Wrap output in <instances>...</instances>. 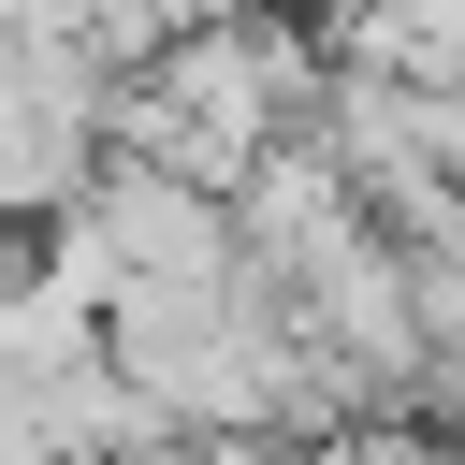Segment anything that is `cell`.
I'll list each match as a JSON object with an SVG mask.
<instances>
[{
	"instance_id": "cell-1",
	"label": "cell",
	"mask_w": 465,
	"mask_h": 465,
	"mask_svg": "<svg viewBox=\"0 0 465 465\" xmlns=\"http://www.w3.org/2000/svg\"><path fill=\"white\" fill-rule=\"evenodd\" d=\"M349 465H465V450L421 436V421H378V436H349Z\"/></svg>"
}]
</instances>
